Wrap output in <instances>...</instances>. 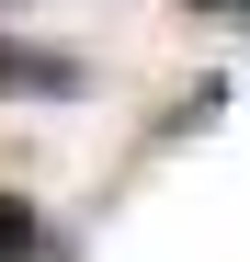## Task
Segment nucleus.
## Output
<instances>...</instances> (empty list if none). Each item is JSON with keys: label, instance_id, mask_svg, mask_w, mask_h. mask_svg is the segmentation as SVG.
Returning <instances> with one entry per match:
<instances>
[{"label": "nucleus", "instance_id": "obj_1", "mask_svg": "<svg viewBox=\"0 0 250 262\" xmlns=\"http://www.w3.org/2000/svg\"><path fill=\"white\" fill-rule=\"evenodd\" d=\"M12 92L68 103V92H80V69H68V57H46V46H12V34H0V103H12Z\"/></svg>", "mask_w": 250, "mask_h": 262}, {"label": "nucleus", "instance_id": "obj_2", "mask_svg": "<svg viewBox=\"0 0 250 262\" xmlns=\"http://www.w3.org/2000/svg\"><path fill=\"white\" fill-rule=\"evenodd\" d=\"M23 251H34V205H23V194H0V262H23Z\"/></svg>", "mask_w": 250, "mask_h": 262}, {"label": "nucleus", "instance_id": "obj_3", "mask_svg": "<svg viewBox=\"0 0 250 262\" xmlns=\"http://www.w3.org/2000/svg\"><path fill=\"white\" fill-rule=\"evenodd\" d=\"M182 12H228V0H182Z\"/></svg>", "mask_w": 250, "mask_h": 262}, {"label": "nucleus", "instance_id": "obj_4", "mask_svg": "<svg viewBox=\"0 0 250 262\" xmlns=\"http://www.w3.org/2000/svg\"><path fill=\"white\" fill-rule=\"evenodd\" d=\"M228 12H250V0H228Z\"/></svg>", "mask_w": 250, "mask_h": 262}]
</instances>
